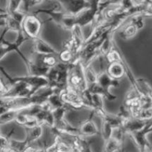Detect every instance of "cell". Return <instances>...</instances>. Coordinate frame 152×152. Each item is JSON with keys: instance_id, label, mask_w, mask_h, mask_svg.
I'll return each mask as SVG.
<instances>
[{"instance_id": "obj_1", "label": "cell", "mask_w": 152, "mask_h": 152, "mask_svg": "<svg viewBox=\"0 0 152 152\" xmlns=\"http://www.w3.org/2000/svg\"><path fill=\"white\" fill-rule=\"evenodd\" d=\"M9 30V28L7 27H5L4 30L3 31L2 34L0 36V60L5 56L6 54H7L8 53L11 51H16L18 54L22 58V59L24 60L25 63L26 64L27 66L29 67L30 66V60L29 59L26 58L24 56V55L19 51V48L24 42L27 40H29L30 39L28 36H25L23 33V30H20V31L18 32V37L17 39L13 43H10V42H7L4 39V36L5 35L6 32Z\"/></svg>"}, {"instance_id": "obj_2", "label": "cell", "mask_w": 152, "mask_h": 152, "mask_svg": "<svg viewBox=\"0 0 152 152\" xmlns=\"http://www.w3.org/2000/svg\"><path fill=\"white\" fill-rule=\"evenodd\" d=\"M42 23L35 15H27L22 24L23 32H25L30 39H37L40 32Z\"/></svg>"}, {"instance_id": "obj_3", "label": "cell", "mask_w": 152, "mask_h": 152, "mask_svg": "<svg viewBox=\"0 0 152 152\" xmlns=\"http://www.w3.org/2000/svg\"><path fill=\"white\" fill-rule=\"evenodd\" d=\"M35 40H36V44L34 45L35 53L43 55H58V53L54 48H51L50 45H48L46 42L38 39V38L37 39H35Z\"/></svg>"}, {"instance_id": "obj_4", "label": "cell", "mask_w": 152, "mask_h": 152, "mask_svg": "<svg viewBox=\"0 0 152 152\" xmlns=\"http://www.w3.org/2000/svg\"><path fill=\"white\" fill-rule=\"evenodd\" d=\"M109 75L114 79L117 80V78H120L124 74V67L120 64L117 63L116 61H114L111 63V66L108 68Z\"/></svg>"}, {"instance_id": "obj_5", "label": "cell", "mask_w": 152, "mask_h": 152, "mask_svg": "<svg viewBox=\"0 0 152 152\" xmlns=\"http://www.w3.org/2000/svg\"><path fill=\"white\" fill-rule=\"evenodd\" d=\"M80 132L87 136H91V135L96 134L97 133V129L94 123L92 121H89L81 127Z\"/></svg>"}, {"instance_id": "obj_6", "label": "cell", "mask_w": 152, "mask_h": 152, "mask_svg": "<svg viewBox=\"0 0 152 152\" xmlns=\"http://www.w3.org/2000/svg\"><path fill=\"white\" fill-rule=\"evenodd\" d=\"M137 31H138L137 27L134 25L133 23H131L130 25L126 27L125 29L123 30L122 34L125 38H131L136 34Z\"/></svg>"}, {"instance_id": "obj_7", "label": "cell", "mask_w": 152, "mask_h": 152, "mask_svg": "<svg viewBox=\"0 0 152 152\" xmlns=\"http://www.w3.org/2000/svg\"><path fill=\"white\" fill-rule=\"evenodd\" d=\"M151 131H152V126H151Z\"/></svg>"}]
</instances>
